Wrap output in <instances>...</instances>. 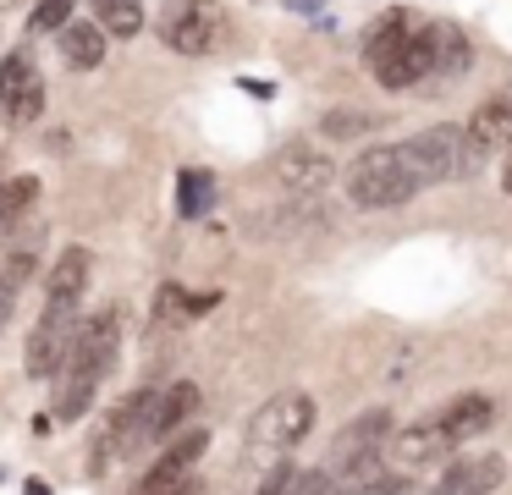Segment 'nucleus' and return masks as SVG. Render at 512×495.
I'll use <instances>...</instances> for the list:
<instances>
[{
    "mask_svg": "<svg viewBox=\"0 0 512 495\" xmlns=\"http://www.w3.org/2000/svg\"><path fill=\"white\" fill-rule=\"evenodd\" d=\"M435 424H441L446 435H452L457 446H463V440L485 435V429L496 424V402H490V396H479V391H468V396H457V402H446Z\"/></svg>",
    "mask_w": 512,
    "mask_h": 495,
    "instance_id": "nucleus-16",
    "label": "nucleus"
},
{
    "mask_svg": "<svg viewBox=\"0 0 512 495\" xmlns=\"http://www.w3.org/2000/svg\"><path fill=\"white\" fill-rule=\"evenodd\" d=\"M28 270H34V259H12L6 270H0V330L12 325V308H17V292H23Z\"/></svg>",
    "mask_w": 512,
    "mask_h": 495,
    "instance_id": "nucleus-27",
    "label": "nucleus"
},
{
    "mask_svg": "<svg viewBox=\"0 0 512 495\" xmlns=\"http://www.w3.org/2000/svg\"><path fill=\"white\" fill-rule=\"evenodd\" d=\"M89 270H94V259H89V248H61L56 253V264H50V275H45V303L50 308H78L83 303V286H89Z\"/></svg>",
    "mask_w": 512,
    "mask_h": 495,
    "instance_id": "nucleus-13",
    "label": "nucleus"
},
{
    "mask_svg": "<svg viewBox=\"0 0 512 495\" xmlns=\"http://www.w3.org/2000/svg\"><path fill=\"white\" fill-rule=\"evenodd\" d=\"M276 182L298 198H320L331 187V160L320 149H309V143H292V149L276 154Z\"/></svg>",
    "mask_w": 512,
    "mask_h": 495,
    "instance_id": "nucleus-11",
    "label": "nucleus"
},
{
    "mask_svg": "<svg viewBox=\"0 0 512 495\" xmlns=\"http://www.w3.org/2000/svg\"><path fill=\"white\" fill-rule=\"evenodd\" d=\"M193 413H199V385H193V380L166 385V391H160V440H171Z\"/></svg>",
    "mask_w": 512,
    "mask_h": 495,
    "instance_id": "nucleus-22",
    "label": "nucleus"
},
{
    "mask_svg": "<svg viewBox=\"0 0 512 495\" xmlns=\"http://www.w3.org/2000/svg\"><path fill=\"white\" fill-rule=\"evenodd\" d=\"M375 77H380V88H408V83H419V77H430V55H424L419 28H413L386 61H375Z\"/></svg>",
    "mask_w": 512,
    "mask_h": 495,
    "instance_id": "nucleus-18",
    "label": "nucleus"
},
{
    "mask_svg": "<svg viewBox=\"0 0 512 495\" xmlns=\"http://www.w3.org/2000/svg\"><path fill=\"white\" fill-rule=\"evenodd\" d=\"M94 22L105 39H133L144 28V0H94Z\"/></svg>",
    "mask_w": 512,
    "mask_h": 495,
    "instance_id": "nucleus-23",
    "label": "nucleus"
},
{
    "mask_svg": "<svg viewBox=\"0 0 512 495\" xmlns=\"http://www.w3.org/2000/svg\"><path fill=\"white\" fill-rule=\"evenodd\" d=\"M309 429H314V396L309 391H281V396H270V402L248 418L243 446H248V457H254V462H276L281 451H292Z\"/></svg>",
    "mask_w": 512,
    "mask_h": 495,
    "instance_id": "nucleus-3",
    "label": "nucleus"
},
{
    "mask_svg": "<svg viewBox=\"0 0 512 495\" xmlns=\"http://www.w3.org/2000/svg\"><path fill=\"white\" fill-rule=\"evenodd\" d=\"M72 336H78V308H50L45 303L39 325L28 330V352H23L28 380H56L67 352H72Z\"/></svg>",
    "mask_w": 512,
    "mask_h": 495,
    "instance_id": "nucleus-6",
    "label": "nucleus"
},
{
    "mask_svg": "<svg viewBox=\"0 0 512 495\" xmlns=\"http://www.w3.org/2000/svg\"><path fill=\"white\" fill-rule=\"evenodd\" d=\"M34 193H39V182H34V176H17V182H6V187H0V226H6L12 215H23V209L34 204Z\"/></svg>",
    "mask_w": 512,
    "mask_h": 495,
    "instance_id": "nucleus-28",
    "label": "nucleus"
},
{
    "mask_svg": "<svg viewBox=\"0 0 512 495\" xmlns=\"http://www.w3.org/2000/svg\"><path fill=\"white\" fill-rule=\"evenodd\" d=\"M133 495H204V490H199V479H193V473H188V479L166 484V490H133Z\"/></svg>",
    "mask_w": 512,
    "mask_h": 495,
    "instance_id": "nucleus-32",
    "label": "nucleus"
},
{
    "mask_svg": "<svg viewBox=\"0 0 512 495\" xmlns=\"http://www.w3.org/2000/svg\"><path fill=\"white\" fill-rule=\"evenodd\" d=\"M281 495H331V473L325 468H309V473H287Z\"/></svg>",
    "mask_w": 512,
    "mask_h": 495,
    "instance_id": "nucleus-30",
    "label": "nucleus"
},
{
    "mask_svg": "<svg viewBox=\"0 0 512 495\" xmlns=\"http://www.w3.org/2000/svg\"><path fill=\"white\" fill-rule=\"evenodd\" d=\"M413 33V22H408V11H386V17L375 22V28H369V39H364V61L375 66V61H386L391 50H397L402 39H408Z\"/></svg>",
    "mask_w": 512,
    "mask_h": 495,
    "instance_id": "nucleus-24",
    "label": "nucleus"
},
{
    "mask_svg": "<svg viewBox=\"0 0 512 495\" xmlns=\"http://www.w3.org/2000/svg\"><path fill=\"white\" fill-rule=\"evenodd\" d=\"M210 204H215V176L199 171V165H193V171H182V176H177V215L199 220Z\"/></svg>",
    "mask_w": 512,
    "mask_h": 495,
    "instance_id": "nucleus-25",
    "label": "nucleus"
},
{
    "mask_svg": "<svg viewBox=\"0 0 512 495\" xmlns=\"http://www.w3.org/2000/svg\"><path fill=\"white\" fill-rule=\"evenodd\" d=\"M221 33H226V17L215 0H160V39H166V50L204 61L221 44Z\"/></svg>",
    "mask_w": 512,
    "mask_h": 495,
    "instance_id": "nucleus-4",
    "label": "nucleus"
},
{
    "mask_svg": "<svg viewBox=\"0 0 512 495\" xmlns=\"http://www.w3.org/2000/svg\"><path fill=\"white\" fill-rule=\"evenodd\" d=\"M23 495H50V484H45V479H28V484H23Z\"/></svg>",
    "mask_w": 512,
    "mask_h": 495,
    "instance_id": "nucleus-33",
    "label": "nucleus"
},
{
    "mask_svg": "<svg viewBox=\"0 0 512 495\" xmlns=\"http://www.w3.org/2000/svg\"><path fill=\"white\" fill-rule=\"evenodd\" d=\"M501 193H512V160H507V176H501Z\"/></svg>",
    "mask_w": 512,
    "mask_h": 495,
    "instance_id": "nucleus-34",
    "label": "nucleus"
},
{
    "mask_svg": "<svg viewBox=\"0 0 512 495\" xmlns=\"http://www.w3.org/2000/svg\"><path fill=\"white\" fill-rule=\"evenodd\" d=\"M501 479H507V457L501 451H468V457L446 462L441 479L430 484V495H496Z\"/></svg>",
    "mask_w": 512,
    "mask_h": 495,
    "instance_id": "nucleus-9",
    "label": "nucleus"
},
{
    "mask_svg": "<svg viewBox=\"0 0 512 495\" xmlns=\"http://www.w3.org/2000/svg\"><path fill=\"white\" fill-rule=\"evenodd\" d=\"M309 6H320V0H292V11H309Z\"/></svg>",
    "mask_w": 512,
    "mask_h": 495,
    "instance_id": "nucleus-35",
    "label": "nucleus"
},
{
    "mask_svg": "<svg viewBox=\"0 0 512 495\" xmlns=\"http://www.w3.org/2000/svg\"><path fill=\"white\" fill-rule=\"evenodd\" d=\"M94 396H100V380L94 374H83L78 363H61V374H56V424H78V418H89V407H94Z\"/></svg>",
    "mask_w": 512,
    "mask_h": 495,
    "instance_id": "nucleus-17",
    "label": "nucleus"
},
{
    "mask_svg": "<svg viewBox=\"0 0 512 495\" xmlns=\"http://www.w3.org/2000/svg\"><path fill=\"white\" fill-rule=\"evenodd\" d=\"M419 39H424V55H430V72H441V77H463L468 72V39H463V28L457 22H430V28H419Z\"/></svg>",
    "mask_w": 512,
    "mask_h": 495,
    "instance_id": "nucleus-14",
    "label": "nucleus"
},
{
    "mask_svg": "<svg viewBox=\"0 0 512 495\" xmlns=\"http://www.w3.org/2000/svg\"><path fill=\"white\" fill-rule=\"evenodd\" d=\"M116 358H122V314H116V308H100V314L78 319V336H72L67 363H78L83 374L105 380V374L116 369Z\"/></svg>",
    "mask_w": 512,
    "mask_h": 495,
    "instance_id": "nucleus-7",
    "label": "nucleus"
},
{
    "mask_svg": "<svg viewBox=\"0 0 512 495\" xmlns=\"http://www.w3.org/2000/svg\"><path fill=\"white\" fill-rule=\"evenodd\" d=\"M105 429H111L116 457H133V451L155 446L160 440V391H127L116 402V413L105 418Z\"/></svg>",
    "mask_w": 512,
    "mask_h": 495,
    "instance_id": "nucleus-8",
    "label": "nucleus"
},
{
    "mask_svg": "<svg viewBox=\"0 0 512 495\" xmlns=\"http://www.w3.org/2000/svg\"><path fill=\"white\" fill-rule=\"evenodd\" d=\"M204 446H210V435L204 429H188V435H171L166 440V451L155 457V468L138 479V490H166V484H177V479H188L193 473V462L204 457Z\"/></svg>",
    "mask_w": 512,
    "mask_h": 495,
    "instance_id": "nucleus-12",
    "label": "nucleus"
},
{
    "mask_svg": "<svg viewBox=\"0 0 512 495\" xmlns=\"http://www.w3.org/2000/svg\"><path fill=\"white\" fill-rule=\"evenodd\" d=\"M56 39H61V55H67L72 72H94V66H105V33H100V22L72 17Z\"/></svg>",
    "mask_w": 512,
    "mask_h": 495,
    "instance_id": "nucleus-19",
    "label": "nucleus"
},
{
    "mask_svg": "<svg viewBox=\"0 0 512 495\" xmlns=\"http://www.w3.org/2000/svg\"><path fill=\"white\" fill-rule=\"evenodd\" d=\"M452 446H457V440L430 418V424H408V429H397V435H391L380 451H386V457L397 462V473H419V468H430V462H441Z\"/></svg>",
    "mask_w": 512,
    "mask_h": 495,
    "instance_id": "nucleus-10",
    "label": "nucleus"
},
{
    "mask_svg": "<svg viewBox=\"0 0 512 495\" xmlns=\"http://www.w3.org/2000/svg\"><path fill=\"white\" fill-rule=\"evenodd\" d=\"M325 138H369V132H380V116H369V110H331V116L320 121Z\"/></svg>",
    "mask_w": 512,
    "mask_h": 495,
    "instance_id": "nucleus-26",
    "label": "nucleus"
},
{
    "mask_svg": "<svg viewBox=\"0 0 512 495\" xmlns=\"http://www.w3.org/2000/svg\"><path fill=\"white\" fill-rule=\"evenodd\" d=\"M402 154H408L413 176H419V187H441V182H463V176H474L479 165H485V154L468 143L463 127H424L413 132L408 143H402Z\"/></svg>",
    "mask_w": 512,
    "mask_h": 495,
    "instance_id": "nucleus-2",
    "label": "nucleus"
},
{
    "mask_svg": "<svg viewBox=\"0 0 512 495\" xmlns=\"http://www.w3.org/2000/svg\"><path fill=\"white\" fill-rule=\"evenodd\" d=\"M391 440V413L386 407H369L364 418H353V424L342 429V435L331 440V457H358V451H380Z\"/></svg>",
    "mask_w": 512,
    "mask_h": 495,
    "instance_id": "nucleus-20",
    "label": "nucleus"
},
{
    "mask_svg": "<svg viewBox=\"0 0 512 495\" xmlns=\"http://www.w3.org/2000/svg\"><path fill=\"white\" fill-rule=\"evenodd\" d=\"M468 143H474L479 154H496V149H512V99L507 94H496V99H485V105L468 116Z\"/></svg>",
    "mask_w": 512,
    "mask_h": 495,
    "instance_id": "nucleus-15",
    "label": "nucleus"
},
{
    "mask_svg": "<svg viewBox=\"0 0 512 495\" xmlns=\"http://www.w3.org/2000/svg\"><path fill=\"white\" fill-rule=\"evenodd\" d=\"M342 495H408V473H375V479L353 484V490Z\"/></svg>",
    "mask_w": 512,
    "mask_h": 495,
    "instance_id": "nucleus-31",
    "label": "nucleus"
},
{
    "mask_svg": "<svg viewBox=\"0 0 512 495\" xmlns=\"http://www.w3.org/2000/svg\"><path fill=\"white\" fill-rule=\"evenodd\" d=\"M39 116H45V72L34 66L28 50H12L0 61V121L28 127Z\"/></svg>",
    "mask_w": 512,
    "mask_h": 495,
    "instance_id": "nucleus-5",
    "label": "nucleus"
},
{
    "mask_svg": "<svg viewBox=\"0 0 512 495\" xmlns=\"http://www.w3.org/2000/svg\"><path fill=\"white\" fill-rule=\"evenodd\" d=\"M413 193H424V187L413 176L402 143H375V149L353 154V165H347V198L358 209H397Z\"/></svg>",
    "mask_w": 512,
    "mask_h": 495,
    "instance_id": "nucleus-1",
    "label": "nucleus"
},
{
    "mask_svg": "<svg viewBox=\"0 0 512 495\" xmlns=\"http://www.w3.org/2000/svg\"><path fill=\"white\" fill-rule=\"evenodd\" d=\"M28 22H34V33H61L72 22V0H39Z\"/></svg>",
    "mask_w": 512,
    "mask_h": 495,
    "instance_id": "nucleus-29",
    "label": "nucleus"
},
{
    "mask_svg": "<svg viewBox=\"0 0 512 495\" xmlns=\"http://www.w3.org/2000/svg\"><path fill=\"white\" fill-rule=\"evenodd\" d=\"M215 303H221L215 292H182V286H160V297H155V319H160V325H188V319L210 314Z\"/></svg>",
    "mask_w": 512,
    "mask_h": 495,
    "instance_id": "nucleus-21",
    "label": "nucleus"
},
{
    "mask_svg": "<svg viewBox=\"0 0 512 495\" xmlns=\"http://www.w3.org/2000/svg\"><path fill=\"white\" fill-rule=\"evenodd\" d=\"M0 6H17V0H0Z\"/></svg>",
    "mask_w": 512,
    "mask_h": 495,
    "instance_id": "nucleus-36",
    "label": "nucleus"
}]
</instances>
